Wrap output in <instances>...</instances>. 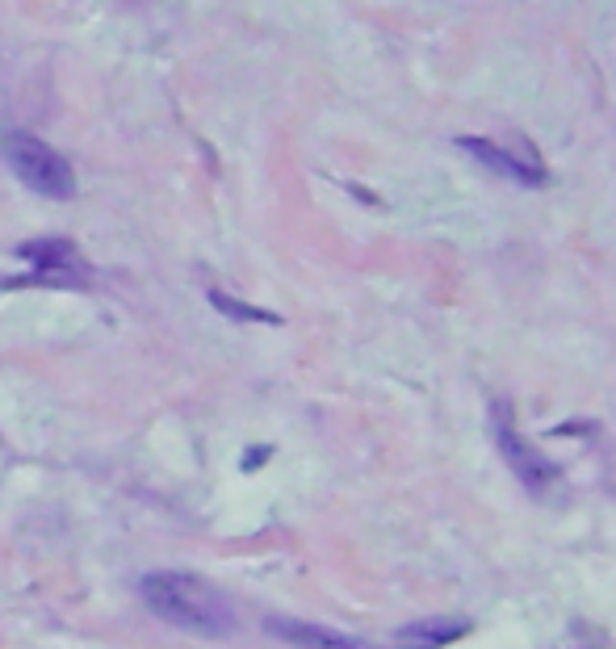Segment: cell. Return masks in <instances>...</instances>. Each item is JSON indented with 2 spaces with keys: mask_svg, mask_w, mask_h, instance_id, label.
Wrapping results in <instances>:
<instances>
[{
  "mask_svg": "<svg viewBox=\"0 0 616 649\" xmlns=\"http://www.w3.org/2000/svg\"><path fill=\"white\" fill-rule=\"evenodd\" d=\"M458 147L466 151V156H474L478 164H487L490 172H499L507 176V180H516V185H545V172H533L528 164H524L512 147H499V143H490V139H474V134H466V139H458Z\"/></svg>",
  "mask_w": 616,
  "mask_h": 649,
  "instance_id": "obj_6",
  "label": "cell"
},
{
  "mask_svg": "<svg viewBox=\"0 0 616 649\" xmlns=\"http://www.w3.org/2000/svg\"><path fill=\"white\" fill-rule=\"evenodd\" d=\"M265 629L294 649H378V645H369V641H361V637H348L340 629H323V624H311V620L269 616Z\"/></svg>",
  "mask_w": 616,
  "mask_h": 649,
  "instance_id": "obj_5",
  "label": "cell"
},
{
  "mask_svg": "<svg viewBox=\"0 0 616 649\" xmlns=\"http://www.w3.org/2000/svg\"><path fill=\"white\" fill-rule=\"evenodd\" d=\"M21 260H30L38 277L47 281H72V277H89V264L80 260L76 243L72 239H34V243H21L17 248Z\"/></svg>",
  "mask_w": 616,
  "mask_h": 649,
  "instance_id": "obj_4",
  "label": "cell"
},
{
  "mask_svg": "<svg viewBox=\"0 0 616 649\" xmlns=\"http://www.w3.org/2000/svg\"><path fill=\"white\" fill-rule=\"evenodd\" d=\"M210 306L219 310V315L235 318V323H265V327H281V315H273V310H260L252 302H239L231 294H222V289H210Z\"/></svg>",
  "mask_w": 616,
  "mask_h": 649,
  "instance_id": "obj_8",
  "label": "cell"
},
{
  "mask_svg": "<svg viewBox=\"0 0 616 649\" xmlns=\"http://www.w3.org/2000/svg\"><path fill=\"white\" fill-rule=\"evenodd\" d=\"M474 624L466 616H424V620H411L398 629V645L403 649H444L461 641V637L470 633Z\"/></svg>",
  "mask_w": 616,
  "mask_h": 649,
  "instance_id": "obj_7",
  "label": "cell"
},
{
  "mask_svg": "<svg viewBox=\"0 0 616 649\" xmlns=\"http://www.w3.org/2000/svg\"><path fill=\"white\" fill-rule=\"evenodd\" d=\"M269 457H273V448H269V444H260V448H252V453L243 457V470H256V465H265Z\"/></svg>",
  "mask_w": 616,
  "mask_h": 649,
  "instance_id": "obj_9",
  "label": "cell"
},
{
  "mask_svg": "<svg viewBox=\"0 0 616 649\" xmlns=\"http://www.w3.org/2000/svg\"><path fill=\"white\" fill-rule=\"evenodd\" d=\"M0 151H4L9 168L17 172V180H21L26 189L42 193V197H55V202H67V197L76 193V172H72V164H67L55 147L42 143V139L13 130V134L0 139Z\"/></svg>",
  "mask_w": 616,
  "mask_h": 649,
  "instance_id": "obj_2",
  "label": "cell"
},
{
  "mask_svg": "<svg viewBox=\"0 0 616 649\" xmlns=\"http://www.w3.org/2000/svg\"><path fill=\"white\" fill-rule=\"evenodd\" d=\"M139 595L164 624H173L181 633L210 637V641H222V637L235 633L231 603L222 599L210 583L193 578V574H181V570L147 574L139 583Z\"/></svg>",
  "mask_w": 616,
  "mask_h": 649,
  "instance_id": "obj_1",
  "label": "cell"
},
{
  "mask_svg": "<svg viewBox=\"0 0 616 649\" xmlns=\"http://www.w3.org/2000/svg\"><path fill=\"white\" fill-rule=\"evenodd\" d=\"M495 444H499V453H504V461L512 465V474L520 477L528 491H550L553 482H558V465H553L545 453H537L533 444L524 440L520 431L512 428V415H507V407H495Z\"/></svg>",
  "mask_w": 616,
  "mask_h": 649,
  "instance_id": "obj_3",
  "label": "cell"
}]
</instances>
